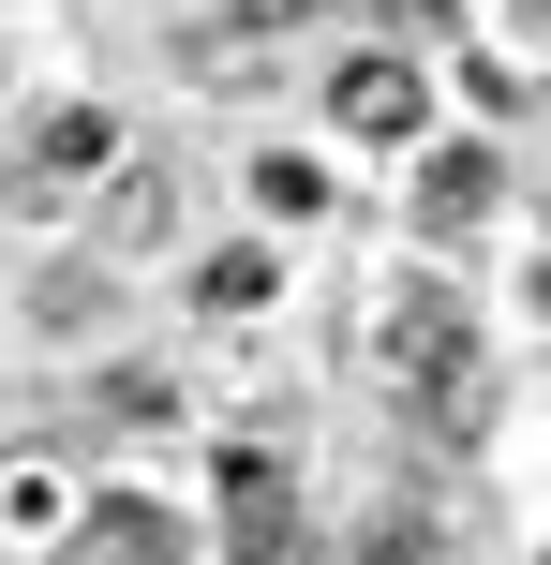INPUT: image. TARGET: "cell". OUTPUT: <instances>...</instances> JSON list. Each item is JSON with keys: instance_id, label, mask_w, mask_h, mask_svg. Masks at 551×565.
I'll list each match as a JSON object with an SVG mask.
<instances>
[{"instance_id": "obj_7", "label": "cell", "mask_w": 551, "mask_h": 565, "mask_svg": "<svg viewBox=\"0 0 551 565\" xmlns=\"http://www.w3.org/2000/svg\"><path fill=\"white\" fill-rule=\"evenodd\" d=\"M254 209H268V224H314V209H328V164H298V149H254Z\"/></svg>"}, {"instance_id": "obj_6", "label": "cell", "mask_w": 551, "mask_h": 565, "mask_svg": "<svg viewBox=\"0 0 551 565\" xmlns=\"http://www.w3.org/2000/svg\"><path fill=\"white\" fill-rule=\"evenodd\" d=\"M105 149H119V119H105V105H60L45 135H30V164H45V179H105Z\"/></svg>"}, {"instance_id": "obj_1", "label": "cell", "mask_w": 551, "mask_h": 565, "mask_svg": "<svg viewBox=\"0 0 551 565\" xmlns=\"http://www.w3.org/2000/svg\"><path fill=\"white\" fill-rule=\"evenodd\" d=\"M328 135H343V149H417V135H433V60H417V45L328 60Z\"/></svg>"}, {"instance_id": "obj_9", "label": "cell", "mask_w": 551, "mask_h": 565, "mask_svg": "<svg viewBox=\"0 0 551 565\" xmlns=\"http://www.w3.org/2000/svg\"><path fill=\"white\" fill-rule=\"evenodd\" d=\"M373 15H388V30H433V15H447V0H373Z\"/></svg>"}, {"instance_id": "obj_5", "label": "cell", "mask_w": 551, "mask_h": 565, "mask_svg": "<svg viewBox=\"0 0 551 565\" xmlns=\"http://www.w3.org/2000/svg\"><path fill=\"white\" fill-rule=\"evenodd\" d=\"M30 328H45V342H89V328H105V254H75V268L30 282Z\"/></svg>"}, {"instance_id": "obj_10", "label": "cell", "mask_w": 551, "mask_h": 565, "mask_svg": "<svg viewBox=\"0 0 551 565\" xmlns=\"http://www.w3.org/2000/svg\"><path fill=\"white\" fill-rule=\"evenodd\" d=\"M537 312H551V254H537Z\"/></svg>"}, {"instance_id": "obj_11", "label": "cell", "mask_w": 551, "mask_h": 565, "mask_svg": "<svg viewBox=\"0 0 551 565\" xmlns=\"http://www.w3.org/2000/svg\"><path fill=\"white\" fill-rule=\"evenodd\" d=\"M433 565H447V551H433Z\"/></svg>"}, {"instance_id": "obj_8", "label": "cell", "mask_w": 551, "mask_h": 565, "mask_svg": "<svg viewBox=\"0 0 551 565\" xmlns=\"http://www.w3.org/2000/svg\"><path fill=\"white\" fill-rule=\"evenodd\" d=\"M165 224H179V179H165V164H135V179L105 194V238H165Z\"/></svg>"}, {"instance_id": "obj_3", "label": "cell", "mask_w": 551, "mask_h": 565, "mask_svg": "<svg viewBox=\"0 0 551 565\" xmlns=\"http://www.w3.org/2000/svg\"><path fill=\"white\" fill-rule=\"evenodd\" d=\"M75 565H194V521H179L165 491H89Z\"/></svg>"}, {"instance_id": "obj_4", "label": "cell", "mask_w": 551, "mask_h": 565, "mask_svg": "<svg viewBox=\"0 0 551 565\" xmlns=\"http://www.w3.org/2000/svg\"><path fill=\"white\" fill-rule=\"evenodd\" d=\"M179 298L239 328V312H268V298H284V254H268V238H224V254H194V282H179Z\"/></svg>"}, {"instance_id": "obj_2", "label": "cell", "mask_w": 551, "mask_h": 565, "mask_svg": "<svg viewBox=\"0 0 551 565\" xmlns=\"http://www.w3.org/2000/svg\"><path fill=\"white\" fill-rule=\"evenodd\" d=\"M492 209H507V149H492V135H433V149H417V179H403V224L433 238V254H447V238H477Z\"/></svg>"}]
</instances>
